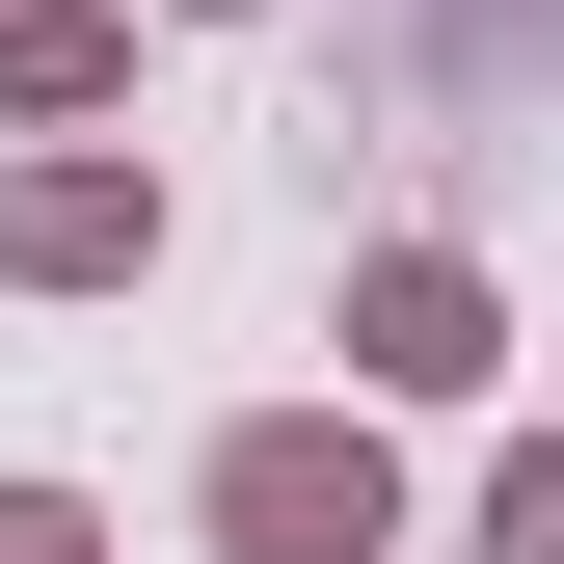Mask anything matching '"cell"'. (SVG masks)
<instances>
[{"label":"cell","instance_id":"obj_7","mask_svg":"<svg viewBox=\"0 0 564 564\" xmlns=\"http://www.w3.org/2000/svg\"><path fill=\"white\" fill-rule=\"evenodd\" d=\"M188 28H269V0H188Z\"/></svg>","mask_w":564,"mask_h":564},{"label":"cell","instance_id":"obj_6","mask_svg":"<svg viewBox=\"0 0 564 564\" xmlns=\"http://www.w3.org/2000/svg\"><path fill=\"white\" fill-rule=\"evenodd\" d=\"M0 564H108V511L82 484H0Z\"/></svg>","mask_w":564,"mask_h":564},{"label":"cell","instance_id":"obj_3","mask_svg":"<svg viewBox=\"0 0 564 564\" xmlns=\"http://www.w3.org/2000/svg\"><path fill=\"white\" fill-rule=\"evenodd\" d=\"M162 242H188V216H162L134 134H28V162H0V296H134Z\"/></svg>","mask_w":564,"mask_h":564},{"label":"cell","instance_id":"obj_5","mask_svg":"<svg viewBox=\"0 0 564 564\" xmlns=\"http://www.w3.org/2000/svg\"><path fill=\"white\" fill-rule=\"evenodd\" d=\"M457 564H564V457H538V431H511V457L457 484Z\"/></svg>","mask_w":564,"mask_h":564},{"label":"cell","instance_id":"obj_2","mask_svg":"<svg viewBox=\"0 0 564 564\" xmlns=\"http://www.w3.org/2000/svg\"><path fill=\"white\" fill-rule=\"evenodd\" d=\"M323 349H349V403H511V269L484 242H377Z\"/></svg>","mask_w":564,"mask_h":564},{"label":"cell","instance_id":"obj_1","mask_svg":"<svg viewBox=\"0 0 564 564\" xmlns=\"http://www.w3.org/2000/svg\"><path fill=\"white\" fill-rule=\"evenodd\" d=\"M188 511L216 564H403V403H242Z\"/></svg>","mask_w":564,"mask_h":564},{"label":"cell","instance_id":"obj_4","mask_svg":"<svg viewBox=\"0 0 564 564\" xmlns=\"http://www.w3.org/2000/svg\"><path fill=\"white\" fill-rule=\"evenodd\" d=\"M134 108V0H0V134H82Z\"/></svg>","mask_w":564,"mask_h":564}]
</instances>
